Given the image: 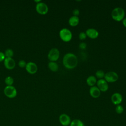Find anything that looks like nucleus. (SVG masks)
I'll list each match as a JSON object with an SVG mask.
<instances>
[{"instance_id": "1", "label": "nucleus", "mask_w": 126, "mask_h": 126, "mask_svg": "<svg viewBox=\"0 0 126 126\" xmlns=\"http://www.w3.org/2000/svg\"><path fill=\"white\" fill-rule=\"evenodd\" d=\"M64 66L68 69H73L75 68L78 63L77 57L72 53H67L65 54L63 60Z\"/></svg>"}, {"instance_id": "2", "label": "nucleus", "mask_w": 126, "mask_h": 126, "mask_svg": "<svg viewBox=\"0 0 126 126\" xmlns=\"http://www.w3.org/2000/svg\"><path fill=\"white\" fill-rule=\"evenodd\" d=\"M125 10L123 8L117 7L113 9L111 13V16L112 18L118 22L121 21L124 19Z\"/></svg>"}, {"instance_id": "3", "label": "nucleus", "mask_w": 126, "mask_h": 126, "mask_svg": "<svg viewBox=\"0 0 126 126\" xmlns=\"http://www.w3.org/2000/svg\"><path fill=\"white\" fill-rule=\"evenodd\" d=\"M59 35L61 39L65 42L69 41L72 37L71 31L67 28H63L60 31Z\"/></svg>"}, {"instance_id": "4", "label": "nucleus", "mask_w": 126, "mask_h": 126, "mask_svg": "<svg viewBox=\"0 0 126 126\" xmlns=\"http://www.w3.org/2000/svg\"><path fill=\"white\" fill-rule=\"evenodd\" d=\"M4 93L9 98H13L17 95V92L16 88L12 86H7L4 89Z\"/></svg>"}, {"instance_id": "5", "label": "nucleus", "mask_w": 126, "mask_h": 126, "mask_svg": "<svg viewBox=\"0 0 126 126\" xmlns=\"http://www.w3.org/2000/svg\"><path fill=\"white\" fill-rule=\"evenodd\" d=\"M104 77L107 82H114L118 79V75L114 71H109L105 74Z\"/></svg>"}, {"instance_id": "6", "label": "nucleus", "mask_w": 126, "mask_h": 126, "mask_svg": "<svg viewBox=\"0 0 126 126\" xmlns=\"http://www.w3.org/2000/svg\"><path fill=\"white\" fill-rule=\"evenodd\" d=\"M60 56V52L59 50L56 48L51 49L48 55V59L51 62H55L57 61Z\"/></svg>"}, {"instance_id": "7", "label": "nucleus", "mask_w": 126, "mask_h": 126, "mask_svg": "<svg viewBox=\"0 0 126 126\" xmlns=\"http://www.w3.org/2000/svg\"><path fill=\"white\" fill-rule=\"evenodd\" d=\"M35 8L37 12L41 14H45L48 11V6L46 4L42 2L37 3Z\"/></svg>"}, {"instance_id": "8", "label": "nucleus", "mask_w": 126, "mask_h": 126, "mask_svg": "<svg viewBox=\"0 0 126 126\" xmlns=\"http://www.w3.org/2000/svg\"><path fill=\"white\" fill-rule=\"evenodd\" d=\"M60 124L63 126H68L70 125L71 120L70 117L66 114H61L59 118Z\"/></svg>"}, {"instance_id": "9", "label": "nucleus", "mask_w": 126, "mask_h": 126, "mask_svg": "<svg viewBox=\"0 0 126 126\" xmlns=\"http://www.w3.org/2000/svg\"><path fill=\"white\" fill-rule=\"evenodd\" d=\"M25 67L26 70L31 74H34L37 70V65L34 63L32 62H29L27 63Z\"/></svg>"}, {"instance_id": "10", "label": "nucleus", "mask_w": 126, "mask_h": 126, "mask_svg": "<svg viewBox=\"0 0 126 126\" xmlns=\"http://www.w3.org/2000/svg\"><path fill=\"white\" fill-rule=\"evenodd\" d=\"M123 96L119 93H115L111 96L112 102L115 105H119L122 101Z\"/></svg>"}, {"instance_id": "11", "label": "nucleus", "mask_w": 126, "mask_h": 126, "mask_svg": "<svg viewBox=\"0 0 126 126\" xmlns=\"http://www.w3.org/2000/svg\"><path fill=\"white\" fill-rule=\"evenodd\" d=\"M97 86L100 91L102 92H106L108 89V85L107 82L103 79L98 80L97 82Z\"/></svg>"}, {"instance_id": "12", "label": "nucleus", "mask_w": 126, "mask_h": 126, "mask_svg": "<svg viewBox=\"0 0 126 126\" xmlns=\"http://www.w3.org/2000/svg\"><path fill=\"white\" fill-rule=\"evenodd\" d=\"M85 33L87 36L92 39H95L97 38L99 35L98 32L94 28H89L87 29Z\"/></svg>"}, {"instance_id": "13", "label": "nucleus", "mask_w": 126, "mask_h": 126, "mask_svg": "<svg viewBox=\"0 0 126 126\" xmlns=\"http://www.w3.org/2000/svg\"><path fill=\"white\" fill-rule=\"evenodd\" d=\"M5 67L9 69H13L15 66V62L12 58H5L4 60Z\"/></svg>"}, {"instance_id": "14", "label": "nucleus", "mask_w": 126, "mask_h": 126, "mask_svg": "<svg viewBox=\"0 0 126 126\" xmlns=\"http://www.w3.org/2000/svg\"><path fill=\"white\" fill-rule=\"evenodd\" d=\"M89 92L91 96L94 98H98L100 95V91L96 86L91 87Z\"/></svg>"}, {"instance_id": "15", "label": "nucleus", "mask_w": 126, "mask_h": 126, "mask_svg": "<svg viewBox=\"0 0 126 126\" xmlns=\"http://www.w3.org/2000/svg\"><path fill=\"white\" fill-rule=\"evenodd\" d=\"M79 22V19L78 16H72L70 17L68 20L69 24L72 27H74L77 26Z\"/></svg>"}, {"instance_id": "16", "label": "nucleus", "mask_w": 126, "mask_h": 126, "mask_svg": "<svg viewBox=\"0 0 126 126\" xmlns=\"http://www.w3.org/2000/svg\"><path fill=\"white\" fill-rule=\"evenodd\" d=\"M96 83V78L93 75L89 76L87 79V83L90 86H94V85Z\"/></svg>"}, {"instance_id": "17", "label": "nucleus", "mask_w": 126, "mask_h": 126, "mask_svg": "<svg viewBox=\"0 0 126 126\" xmlns=\"http://www.w3.org/2000/svg\"><path fill=\"white\" fill-rule=\"evenodd\" d=\"M69 126H85V124L81 120L76 119L71 121Z\"/></svg>"}, {"instance_id": "18", "label": "nucleus", "mask_w": 126, "mask_h": 126, "mask_svg": "<svg viewBox=\"0 0 126 126\" xmlns=\"http://www.w3.org/2000/svg\"><path fill=\"white\" fill-rule=\"evenodd\" d=\"M48 67L49 69L52 71H57L58 69V65L55 62H50L48 63Z\"/></svg>"}, {"instance_id": "19", "label": "nucleus", "mask_w": 126, "mask_h": 126, "mask_svg": "<svg viewBox=\"0 0 126 126\" xmlns=\"http://www.w3.org/2000/svg\"><path fill=\"white\" fill-rule=\"evenodd\" d=\"M6 58H12L13 55V51L10 49H7L4 53Z\"/></svg>"}, {"instance_id": "20", "label": "nucleus", "mask_w": 126, "mask_h": 126, "mask_svg": "<svg viewBox=\"0 0 126 126\" xmlns=\"http://www.w3.org/2000/svg\"><path fill=\"white\" fill-rule=\"evenodd\" d=\"M5 83L7 86H11L13 83V79L11 76H7L5 79Z\"/></svg>"}, {"instance_id": "21", "label": "nucleus", "mask_w": 126, "mask_h": 126, "mask_svg": "<svg viewBox=\"0 0 126 126\" xmlns=\"http://www.w3.org/2000/svg\"><path fill=\"white\" fill-rule=\"evenodd\" d=\"M124 107L120 104L117 105L115 108V111L118 114H122L124 111Z\"/></svg>"}, {"instance_id": "22", "label": "nucleus", "mask_w": 126, "mask_h": 126, "mask_svg": "<svg viewBox=\"0 0 126 126\" xmlns=\"http://www.w3.org/2000/svg\"><path fill=\"white\" fill-rule=\"evenodd\" d=\"M95 75L97 78H100V79H102V78H103L104 77L105 73H104V72L103 70H98L96 72Z\"/></svg>"}, {"instance_id": "23", "label": "nucleus", "mask_w": 126, "mask_h": 126, "mask_svg": "<svg viewBox=\"0 0 126 126\" xmlns=\"http://www.w3.org/2000/svg\"><path fill=\"white\" fill-rule=\"evenodd\" d=\"M26 64H27V63H26V62L23 60H20L19 63H18V65L20 67H26Z\"/></svg>"}, {"instance_id": "24", "label": "nucleus", "mask_w": 126, "mask_h": 126, "mask_svg": "<svg viewBox=\"0 0 126 126\" xmlns=\"http://www.w3.org/2000/svg\"><path fill=\"white\" fill-rule=\"evenodd\" d=\"M87 37L86 33L84 32H81L79 34V38L80 40H84Z\"/></svg>"}, {"instance_id": "25", "label": "nucleus", "mask_w": 126, "mask_h": 126, "mask_svg": "<svg viewBox=\"0 0 126 126\" xmlns=\"http://www.w3.org/2000/svg\"><path fill=\"white\" fill-rule=\"evenodd\" d=\"M79 47L81 49L84 50L85 49H86V47H87V44H86V43L85 42H81L79 44Z\"/></svg>"}, {"instance_id": "26", "label": "nucleus", "mask_w": 126, "mask_h": 126, "mask_svg": "<svg viewBox=\"0 0 126 126\" xmlns=\"http://www.w3.org/2000/svg\"><path fill=\"white\" fill-rule=\"evenodd\" d=\"M79 10L77 9V8H75L74 9L73 11H72V14H73V16H77L79 14Z\"/></svg>"}, {"instance_id": "27", "label": "nucleus", "mask_w": 126, "mask_h": 126, "mask_svg": "<svg viewBox=\"0 0 126 126\" xmlns=\"http://www.w3.org/2000/svg\"><path fill=\"white\" fill-rule=\"evenodd\" d=\"M5 56L4 54L2 52H0V62L4 60L5 58Z\"/></svg>"}, {"instance_id": "28", "label": "nucleus", "mask_w": 126, "mask_h": 126, "mask_svg": "<svg viewBox=\"0 0 126 126\" xmlns=\"http://www.w3.org/2000/svg\"><path fill=\"white\" fill-rule=\"evenodd\" d=\"M122 22H123V25L126 27V18H124L123 20H122Z\"/></svg>"}, {"instance_id": "29", "label": "nucleus", "mask_w": 126, "mask_h": 126, "mask_svg": "<svg viewBox=\"0 0 126 126\" xmlns=\"http://www.w3.org/2000/svg\"></svg>"}]
</instances>
